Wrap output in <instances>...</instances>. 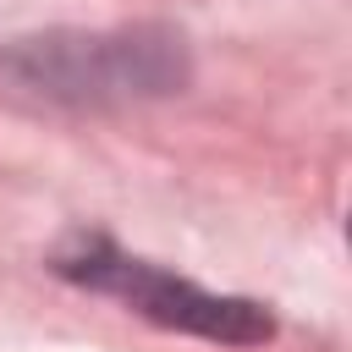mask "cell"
I'll return each instance as SVG.
<instances>
[{
	"label": "cell",
	"instance_id": "7a4b0ae2",
	"mask_svg": "<svg viewBox=\"0 0 352 352\" xmlns=\"http://www.w3.org/2000/svg\"><path fill=\"white\" fill-rule=\"evenodd\" d=\"M55 270L88 292H104L116 302H126L132 314L165 324V330H187V336H204V341H226V346H253L264 341L275 324L258 302L248 297H220V292H204L148 258H132L121 248H110L104 236H77Z\"/></svg>",
	"mask_w": 352,
	"mask_h": 352
},
{
	"label": "cell",
	"instance_id": "6da1fadb",
	"mask_svg": "<svg viewBox=\"0 0 352 352\" xmlns=\"http://www.w3.org/2000/svg\"><path fill=\"white\" fill-rule=\"evenodd\" d=\"M6 72L66 104H110L148 99L187 82V50L165 28H121V33H44L16 38L6 50Z\"/></svg>",
	"mask_w": 352,
	"mask_h": 352
}]
</instances>
